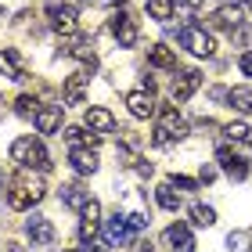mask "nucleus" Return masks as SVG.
<instances>
[{
    "label": "nucleus",
    "mask_w": 252,
    "mask_h": 252,
    "mask_svg": "<svg viewBox=\"0 0 252 252\" xmlns=\"http://www.w3.org/2000/svg\"><path fill=\"white\" fill-rule=\"evenodd\" d=\"M87 83H90V72L87 68H79V72H72L65 79V105H83V97H87Z\"/></svg>",
    "instance_id": "obj_11"
},
{
    "label": "nucleus",
    "mask_w": 252,
    "mask_h": 252,
    "mask_svg": "<svg viewBox=\"0 0 252 252\" xmlns=\"http://www.w3.org/2000/svg\"><path fill=\"white\" fill-rule=\"evenodd\" d=\"M188 133V123L180 119V112L177 105H162L158 108V126H155V133H152V144H169V141H180V137Z\"/></svg>",
    "instance_id": "obj_3"
},
{
    "label": "nucleus",
    "mask_w": 252,
    "mask_h": 252,
    "mask_svg": "<svg viewBox=\"0 0 252 252\" xmlns=\"http://www.w3.org/2000/svg\"><path fill=\"white\" fill-rule=\"evenodd\" d=\"M126 238H130V223H126V216H112V220L105 223V245H112V249H116V245H123L126 242Z\"/></svg>",
    "instance_id": "obj_18"
},
{
    "label": "nucleus",
    "mask_w": 252,
    "mask_h": 252,
    "mask_svg": "<svg viewBox=\"0 0 252 252\" xmlns=\"http://www.w3.org/2000/svg\"><path fill=\"white\" fill-rule=\"evenodd\" d=\"M191 220L198 223V227H213V223H216V213L209 209V205L198 202V205H191Z\"/></svg>",
    "instance_id": "obj_26"
},
{
    "label": "nucleus",
    "mask_w": 252,
    "mask_h": 252,
    "mask_svg": "<svg viewBox=\"0 0 252 252\" xmlns=\"http://www.w3.org/2000/svg\"><path fill=\"white\" fill-rule=\"evenodd\" d=\"M148 65L152 68H166V72H177V54L166 47V43H152L148 47Z\"/></svg>",
    "instance_id": "obj_17"
},
{
    "label": "nucleus",
    "mask_w": 252,
    "mask_h": 252,
    "mask_svg": "<svg viewBox=\"0 0 252 252\" xmlns=\"http://www.w3.org/2000/svg\"><path fill=\"white\" fill-rule=\"evenodd\" d=\"M249 11H252V0H249Z\"/></svg>",
    "instance_id": "obj_38"
},
{
    "label": "nucleus",
    "mask_w": 252,
    "mask_h": 252,
    "mask_svg": "<svg viewBox=\"0 0 252 252\" xmlns=\"http://www.w3.org/2000/svg\"><path fill=\"white\" fill-rule=\"evenodd\" d=\"M216 162H220V169H223L231 180H245V177H249V162L234 152V148H227V144L216 148Z\"/></svg>",
    "instance_id": "obj_8"
},
{
    "label": "nucleus",
    "mask_w": 252,
    "mask_h": 252,
    "mask_svg": "<svg viewBox=\"0 0 252 252\" xmlns=\"http://www.w3.org/2000/svg\"><path fill=\"white\" fill-rule=\"evenodd\" d=\"M209 26L213 29H238L242 26V7H220V11H213L209 15Z\"/></svg>",
    "instance_id": "obj_19"
},
{
    "label": "nucleus",
    "mask_w": 252,
    "mask_h": 252,
    "mask_svg": "<svg viewBox=\"0 0 252 252\" xmlns=\"http://www.w3.org/2000/svg\"><path fill=\"white\" fill-rule=\"evenodd\" d=\"M68 162H72V169H76L79 177L97 173V155H94V148H72V152H68Z\"/></svg>",
    "instance_id": "obj_16"
},
{
    "label": "nucleus",
    "mask_w": 252,
    "mask_h": 252,
    "mask_svg": "<svg viewBox=\"0 0 252 252\" xmlns=\"http://www.w3.org/2000/svg\"><path fill=\"white\" fill-rule=\"evenodd\" d=\"M177 40H180V47H188L194 58H213L216 54V43L213 36L205 32V26H184L177 32Z\"/></svg>",
    "instance_id": "obj_4"
},
{
    "label": "nucleus",
    "mask_w": 252,
    "mask_h": 252,
    "mask_svg": "<svg viewBox=\"0 0 252 252\" xmlns=\"http://www.w3.org/2000/svg\"><path fill=\"white\" fill-rule=\"evenodd\" d=\"M43 11H47V22H51L54 32H62V36H76V32H79V15H76V7L51 0Z\"/></svg>",
    "instance_id": "obj_5"
},
{
    "label": "nucleus",
    "mask_w": 252,
    "mask_h": 252,
    "mask_svg": "<svg viewBox=\"0 0 252 252\" xmlns=\"http://www.w3.org/2000/svg\"><path fill=\"white\" fill-rule=\"evenodd\" d=\"M79 238H83V242H94L97 238V220H83L79 223Z\"/></svg>",
    "instance_id": "obj_28"
},
{
    "label": "nucleus",
    "mask_w": 252,
    "mask_h": 252,
    "mask_svg": "<svg viewBox=\"0 0 252 252\" xmlns=\"http://www.w3.org/2000/svg\"><path fill=\"white\" fill-rule=\"evenodd\" d=\"M126 223H130V234H137V231H144V227H148V216L144 213H130V216H126Z\"/></svg>",
    "instance_id": "obj_29"
},
{
    "label": "nucleus",
    "mask_w": 252,
    "mask_h": 252,
    "mask_svg": "<svg viewBox=\"0 0 252 252\" xmlns=\"http://www.w3.org/2000/svg\"><path fill=\"white\" fill-rule=\"evenodd\" d=\"M126 108H130V116L133 119H152L155 112H158V105H155V90H130L126 94Z\"/></svg>",
    "instance_id": "obj_7"
},
{
    "label": "nucleus",
    "mask_w": 252,
    "mask_h": 252,
    "mask_svg": "<svg viewBox=\"0 0 252 252\" xmlns=\"http://www.w3.org/2000/svg\"><path fill=\"white\" fill-rule=\"evenodd\" d=\"M169 184H173V188H180V191H194V188H198V180H191V177H180V173H173V177H169Z\"/></svg>",
    "instance_id": "obj_30"
},
{
    "label": "nucleus",
    "mask_w": 252,
    "mask_h": 252,
    "mask_svg": "<svg viewBox=\"0 0 252 252\" xmlns=\"http://www.w3.org/2000/svg\"><path fill=\"white\" fill-rule=\"evenodd\" d=\"M43 194H47V188H43L40 177H32V169H22V173L11 180V191H7V205L11 209H32Z\"/></svg>",
    "instance_id": "obj_2"
},
{
    "label": "nucleus",
    "mask_w": 252,
    "mask_h": 252,
    "mask_svg": "<svg viewBox=\"0 0 252 252\" xmlns=\"http://www.w3.org/2000/svg\"><path fill=\"white\" fill-rule=\"evenodd\" d=\"M184 4H188V7H202V0H184Z\"/></svg>",
    "instance_id": "obj_36"
},
{
    "label": "nucleus",
    "mask_w": 252,
    "mask_h": 252,
    "mask_svg": "<svg viewBox=\"0 0 252 252\" xmlns=\"http://www.w3.org/2000/svg\"><path fill=\"white\" fill-rule=\"evenodd\" d=\"M238 68H242L245 76H252V51H245L242 58H238Z\"/></svg>",
    "instance_id": "obj_31"
},
{
    "label": "nucleus",
    "mask_w": 252,
    "mask_h": 252,
    "mask_svg": "<svg viewBox=\"0 0 252 252\" xmlns=\"http://www.w3.org/2000/svg\"><path fill=\"white\" fill-rule=\"evenodd\" d=\"M155 202L162 205V209H169V213H177V209H180V194L173 191V184H162V188H155Z\"/></svg>",
    "instance_id": "obj_23"
},
{
    "label": "nucleus",
    "mask_w": 252,
    "mask_h": 252,
    "mask_svg": "<svg viewBox=\"0 0 252 252\" xmlns=\"http://www.w3.org/2000/svg\"><path fill=\"white\" fill-rule=\"evenodd\" d=\"M245 242H249V234H231V238H227V245H231V249L245 245ZM238 252H242V249H238Z\"/></svg>",
    "instance_id": "obj_34"
},
{
    "label": "nucleus",
    "mask_w": 252,
    "mask_h": 252,
    "mask_svg": "<svg viewBox=\"0 0 252 252\" xmlns=\"http://www.w3.org/2000/svg\"><path fill=\"white\" fill-rule=\"evenodd\" d=\"M0 15H4V7H0Z\"/></svg>",
    "instance_id": "obj_39"
},
{
    "label": "nucleus",
    "mask_w": 252,
    "mask_h": 252,
    "mask_svg": "<svg viewBox=\"0 0 252 252\" xmlns=\"http://www.w3.org/2000/svg\"><path fill=\"white\" fill-rule=\"evenodd\" d=\"M137 173H141V177H152V173H155V166H152V162H144V158H137Z\"/></svg>",
    "instance_id": "obj_33"
},
{
    "label": "nucleus",
    "mask_w": 252,
    "mask_h": 252,
    "mask_svg": "<svg viewBox=\"0 0 252 252\" xmlns=\"http://www.w3.org/2000/svg\"><path fill=\"white\" fill-rule=\"evenodd\" d=\"M108 29H112V36L119 40V47H133V43L141 40V29H137V18H133V15H126V11H116V15H112Z\"/></svg>",
    "instance_id": "obj_6"
},
{
    "label": "nucleus",
    "mask_w": 252,
    "mask_h": 252,
    "mask_svg": "<svg viewBox=\"0 0 252 252\" xmlns=\"http://www.w3.org/2000/svg\"><path fill=\"white\" fill-rule=\"evenodd\" d=\"M65 141H68V148H97L101 144V133H94L90 126H65Z\"/></svg>",
    "instance_id": "obj_15"
},
{
    "label": "nucleus",
    "mask_w": 252,
    "mask_h": 252,
    "mask_svg": "<svg viewBox=\"0 0 252 252\" xmlns=\"http://www.w3.org/2000/svg\"><path fill=\"white\" fill-rule=\"evenodd\" d=\"M198 180H205V184H213V180H216V166H202Z\"/></svg>",
    "instance_id": "obj_32"
},
{
    "label": "nucleus",
    "mask_w": 252,
    "mask_h": 252,
    "mask_svg": "<svg viewBox=\"0 0 252 252\" xmlns=\"http://www.w3.org/2000/svg\"><path fill=\"white\" fill-rule=\"evenodd\" d=\"M227 101H231V108H238L242 116H249V112H252V87H234V90H227Z\"/></svg>",
    "instance_id": "obj_22"
},
{
    "label": "nucleus",
    "mask_w": 252,
    "mask_h": 252,
    "mask_svg": "<svg viewBox=\"0 0 252 252\" xmlns=\"http://www.w3.org/2000/svg\"><path fill=\"white\" fill-rule=\"evenodd\" d=\"M101 4H119V7H123V4H126V0H101Z\"/></svg>",
    "instance_id": "obj_37"
},
{
    "label": "nucleus",
    "mask_w": 252,
    "mask_h": 252,
    "mask_svg": "<svg viewBox=\"0 0 252 252\" xmlns=\"http://www.w3.org/2000/svg\"><path fill=\"white\" fill-rule=\"evenodd\" d=\"M198 87H202V72H198V68H184V72L173 76V87H169V94H173V101H188Z\"/></svg>",
    "instance_id": "obj_10"
},
{
    "label": "nucleus",
    "mask_w": 252,
    "mask_h": 252,
    "mask_svg": "<svg viewBox=\"0 0 252 252\" xmlns=\"http://www.w3.org/2000/svg\"><path fill=\"white\" fill-rule=\"evenodd\" d=\"M83 126H90L94 133H112V130H116V116H112L108 108L94 105V108H87V116H83Z\"/></svg>",
    "instance_id": "obj_14"
},
{
    "label": "nucleus",
    "mask_w": 252,
    "mask_h": 252,
    "mask_svg": "<svg viewBox=\"0 0 252 252\" xmlns=\"http://www.w3.org/2000/svg\"><path fill=\"white\" fill-rule=\"evenodd\" d=\"M223 133L231 137V141H238V144H242V141H252L249 123H227V126H223Z\"/></svg>",
    "instance_id": "obj_27"
},
{
    "label": "nucleus",
    "mask_w": 252,
    "mask_h": 252,
    "mask_svg": "<svg viewBox=\"0 0 252 252\" xmlns=\"http://www.w3.org/2000/svg\"><path fill=\"white\" fill-rule=\"evenodd\" d=\"M90 202V191H83L79 184H62V205H68V209L83 213V205Z\"/></svg>",
    "instance_id": "obj_21"
},
{
    "label": "nucleus",
    "mask_w": 252,
    "mask_h": 252,
    "mask_svg": "<svg viewBox=\"0 0 252 252\" xmlns=\"http://www.w3.org/2000/svg\"><path fill=\"white\" fill-rule=\"evenodd\" d=\"M26 234L32 245H51L54 242V223L47 220V216H29L26 220Z\"/></svg>",
    "instance_id": "obj_12"
},
{
    "label": "nucleus",
    "mask_w": 252,
    "mask_h": 252,
    "mask_svg": "<svg viewBox=\"0 0 252 252\" xmlns=\"http://www.w3.org/2000/svg\"><path fill=\"white\" fill-rule=\"evenodd\" d=\"M133 252H155V249H152V245H137Z\"/></svg>",
    "instance_id": "obj_35"
},
{
    "label": "nucleus",
    "mask_w": 252,
    "mask_h": 252,
    "mask_svg": "<svg viewBox=\"0 0 252 252\" xmlns=\"http://www.w3.org/2000/svg\"><path fill=\"white\" fill-rule=\"evenodd\" d=\"M11 162H18L22 169L47 173V169H51V155H47V148H43L40 137L22 133V137H15V141H11Z\"/></svg>",
    "instance_id": "obj_1"
},
{
    "label": "nucleus",
    "mask_w": 252,
    "mask_h": 252,
    "mask_svg": "<svg viewBox=\"0 0 252 252\" xmlns=\"http://www.w3.org/2000/svg\"><path fill=\"white\" fill-rule=\"evenodd\" d=\"M62 116H65V105H40V112H36V130L40 133H58L62 130Z\"/></svg>",
    "instance_id": "obj_13"
},
{
    "label": "nucleus",
    "mask_w": 252,
    "mask_h": 252,
    "mask_svg": "<svg viewBox=\"0 0 252 252\" xmlns=\"http://www.w3.org/2000/svg\"><path fill=\"white\" fill-rule=\"evenodd\" d=\"M162 245L169 252H194V238L188 231V223H169L162 231Z\"/></svg>",
    "instance_id": "obj_9"
},
{
    "label": "nucleus",
    "mask_w": 252,
    "mask_h": 252,
    "mask_svg": "<svg viewBox=\"0 0 252 252\" xmlns=\"http://www.w3.org/2000/svg\"><path fill=\"white\" fill-rule=\"evenodd\" d=\"M148 15L155 22H169L173 18V0H148Z\"/></svg>",
    "instance_id": "obj_25"
},
{
    "label": "nucleus",
    "mask_w": 252,
    "mask_h": 252,
    "mask_svg": "<svg viewBox=\"0 0 252 252\" xmlns=\"http://www.w3.org/2000/svg\"><path fill=\"white\" fill-rule=\"evenodd\" d=\"M0 76L4 79H26V68H22L18 51H0Z\"/></svg>",
    "instance_id": "obj_20"
},
{
    "label": "nucleus",
    "mask_w": 252,
    "mask_h": 252,
    "mask_svg": "<svg viewBox=\"0 0 252 252\" xmlns=\"http://www.w3.org/2000/svg\"><path fill=\"white\" fill-rule=\"evenodd\" d=\"M15 112H18L22 119H36L40 105H36V97H32V94H18L15 97Z\"/></svg>",
    "instance_id": "obj_24"
}]
</instances>
